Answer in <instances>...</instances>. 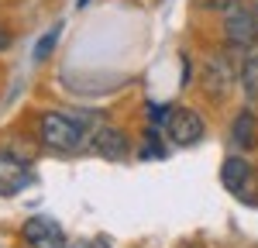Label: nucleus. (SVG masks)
<instances>
[{"instance_id": "f257e3e1", "label": "nucleus", "mask_w": 258, "mask_h": 248, "mask_svg": "<svg viewBox=\"0 0 258 248\" xmlns=\"http://www.w3.org/2000/svg\"><path fill=\"white\" fill-rule=\"evenodd\" d=\"M38 128H41V142L48 145V148H55V152H76L83 142L80 124L73 121L69 114H59V110L41 114Z\"/></svg>"}, {"instance_id": "f03ea898", "label": "nucleus", "mask_w": 258, "mask_h": 248, "mask_svg": "<svg viewBox=\"0 0 258 248\" xmlns=\"http://www.w3.org/2000/svg\"><path fill=\"white\" fill-rule=\"evenodd\" d=\"M238 52H244V48H234L231 45V55H214V59L203 66V86H207L210 97H227L231 83L241 76V66H234V62H244V59H241Z\"/></svg>"}, {"instance_id": "7ed1b4c3", "label": "nucleus", "mask_w": 258, "mask_h": 248, "mask_svg": "<svg viewBox=\"0 0 258 248\" xmlns=\"http://www.w3.org/2000/svg\"><path fill=\"white\" fill-rule=\"evenodd\" d=\"M165 128H169V138L179 148H189V145L203 142V135H207V124L200 117V110H193V107H176L165 117Z\"/></svg>"}, {"instance_id": "20e7f679", "label": "nucleus", "mask_w": 258, "mask_h": 248, "mask_svg": "<svg viewBox=\"0 0 258 248\" xmlns=\"http://www.w3.org/2000/svg\"><path fill=\"white\" fill-rule=\"evenodd\" d=\"M224 38H227V45H234V48H255V41H258L255 11H244L241 4L231 7L224 14Z\"/></svg>"}, {"instance_id": "39448f33", "label": "nucleus", "mask_w": 258, "mask_h": 248, "mask_svg": "<svg viewBox=\"0 0 258 248\" xmlns=\"http://www.w3.org/2000/svg\"><path fill=\"white\" fill-rule=\"evenodd\" d=\"M21 234L31 248H66V231L52 217H28Z\"/></svg>"}, {"instance_id": "423d86ee", "label": "nucleus", "mask_w": 258, "mask_h": 248, "mask_svg": "<svg viewBox=\"0 0 258 248\" xmlns=\"http://www.w3.org/2000/svg\"><path fill=\"white\" fill-rule=\"evenodd\" d=\"M220 183H224L227 193H234V197L255 200V197H251V165L244 162L241 155L224 159V165H220Z\"/></svg>"}, {"instance_id": "0eeeda50", "label": "nucleus", "mask_w": 258, "mask_h": 248, "mask_svg": "<svg viewBox=\"0 0 258 248\" xmlns=\"http://www.w3.org/2000/svg\"><path fill=\"white\" fill-rule=\"evenodd\" d=\"M24 186H31L28 165H21L11 152H0V197H18Z\"/></svg>"}, {"instance_id": "6e6552de", "label": "nucleus", "mask_w": 258, "mask_h": 248, "mask_svg": "<svg viewBox=\"0 0 258 248\" xmlns=\"http://www.w3.org/2000/svg\"><path fill=\"white\" fill-rule=\"evenodd\" d=\"M93 148H97L103 159L117 162V159H127L131 142H127V135H124L120 128H114V124H103V128H97V135H93Z\"/></svg>"}, {"instance_id": "1a4fd4ad", "label": "nucleus", "mask_w": 258, "mask_h": 248, "mask_svg": "<svg viewBox=\"0 0 258 248\" xmlns=\"http://www.w3.org/2000/svg\"><path fill=\"white\" fill-rule=\"evenodd\" d=\"M231 138L238 145L241 152H251L258 145V121L251 110H241L238 117H234V128H231Z\"/></svg>"}, {"instance_id": "9d476101", "label": "nucleus", "mask_w": 258, "mask_h": 248, "mask_svg": "<svg viewBox=\"0 0 258 248\" xmlns=\"http://www.w3.org/2000/svg\"><path fill=\"white\" fill-rule=\"evenodd\" d=\"M241 90H244V97L255 103L258 100V55H248V59L241 62Z\"/></svg>"}, {"instance_id": "9b49d317", "label": "nucleus", "mask_w": 258, "mask_h": 248, "mask_svg": "<svg viewBox=\"0 0 258 248\" xmlns=\"http://www.w3.org/2000/svg\"><path fill=\"white\" fill-rule=\"evenodd\" d=\"M162 155H165L162 142H155V131H148V138H145V148H141V159H162Z\"/></svg>"}, {"instance_id": "f8f14e48", "label": "nucleus", "mask_w": 258, "mask_h": 248, "mask_svg": "<svg viewBox=\"0 0 258 248\" xmlns=\"http://www.w3.org/2000/svg\"><path fill=\"white\" fill-rule=\"evenodd\" d=\"M55 38H59V28H52V31H48V35H45V38L38 41V48H35V59H45V55H52V48H55Z\"/></svg>"}, {"instance_id": "ddd939ff", "label": "nucleus", "mask_w": 258, "mask_h": 248, "mask_svg": "<svg viewBox=\"0 0 258 248\" xmlns=\"http://www.w3.org/2000/svg\"><path fill=\"white\" fill-rule=\"evenodd\" d=\"M197 7H203V11H220V14H227L231 7H238L241 0H193Z\"/></svg>"}, {"instance_id": "4468645a", "label": "nucleus", "mask_w": 258, "mask_h": 248, "mask_svg": "<svg viewBox=\"0 0 258 248\" xmlns=\"http://www.w3.org/2000/svg\"><path fill=\"white\" fill-rule=\"evenodd\" d=\"M76 248H110L103 238H93V241H83V245H76Z\"/></svg>"}, {"instance_id": "2eb2a0df", "label": "nucleus", "mask_w": 258, "mask_h": 248, "mask_svg": "<svg viewBox=\"0 0 258 248\" xmlns=\"http://www.w3.org/2000/svg\"><path fill=\"white\" fill-rule=\"evenodd\" d=\"M7 45H11V35H7V28H0V52H4Z\"/></svg>"}, {"instance_id": "dca6fc26", "label": "nucleus", "mask_w": 258, "mask_h": 248, "mask_svg": "<svg viewBox=\"0 0 258 248\" xmlns=\"http://www.w3.org/2000/svg\"><path fill=\"white\" fill-rule=\"evenodd\" d=\"M255 18H258V4H255Z\"/></svg>"}]
</instances>
